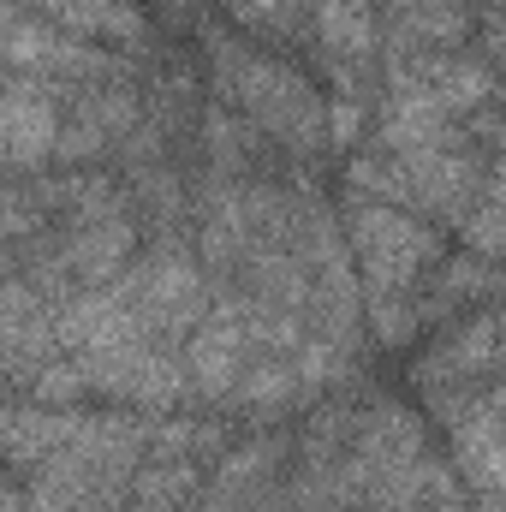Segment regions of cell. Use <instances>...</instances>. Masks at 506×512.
Segmentation results:
<instances>
[{
    "mask_svg": "<svg viewBox=\"0 0 506 512\" xmlns=\"http://www.w3.org/2000/svg\"><path fill=\"white\" fill-rule=\"evenodd\" d=\"M6 54H12V66H60V72H90V66H102V54H90L84 42H66V36L42 30L36 18H12Z\"/></svg>",
    "mask_w": 506,
    "mask_h": 512,
    "instance_id": "277c9868",
    "label": "cell"
},
{
    "mask_svg": "<svg viewBox=\"0 0 506 512\" xmlns=\"http://www.w3.org/2000/svg\"><path fill=\"white\" fill-rule=\"evenodd\" d=\"M501 334H506V310H501Z\"/></svg>",
    "mask_w": 506,
    "mask_h": 512,
    "instance_id": "30bf717a",
    "label": "cell"
},
{
    "mask_svg": "<svg viewBox=\"0 0 506 512\" xmlns=\"http://www.w3.org/2000/svg\"><path fill=\"white\" fill-rule=\"evenodd\" d=\"M393 24L423 36V42H453L465 36V12L459 0H393Z\"/></svg>",
    "mask_w": 506,
    "mask_h": 512,
    "instance_id": "ba28073f",
    "label": "cell"
},
{
    "mask_svg": "<svg viewBox=\"0 0 506 512\" xmlns=\"http://www.w3.org/2000/svg\"><path fill=\"white\" fill-rule=\"evenodd\" d=\"M298 12V0H233V18L251 30H286Z\"/></svg>",
    "mask_w": 506,
    "mask_h": 512,
    "instance_id": "9c48e42d",
    "label": "cell"
},
{
    "mask_svg": "<svg viewBox=\"0 0 506 512\" xmlns=\"http://www.w3.org/2000/svg\"><path fill=\"white\" fill-rule=\"evenodd\" d=\"M346 227H352V251L364 262V280H370L376 304L411 292L429 274V262L441 256V239L423 221H411L405 209H387V203H352Z\"/></svg>",
    "mask_w": 506,
    "mask_h": 512,
    "instance_id": "6da1fadb",
    "label": "cell"
},
{
    "mask_svg": "<svg viewBox=\"0 0 506 512\" xmlns=\"http://www.w3.org/2000/svg\"><path fill=\"white\" fill-rule=\"evenodd\" d=\"M48 143H54V102H48V90L12 78V90H6V155L24 167V161L48 155Z\"/></svg>",
    "mask_w": 506,
    "mask_h": 512,
    "instance_id": "3957f363",
    "label": "cell"
},
{
    "mask_svg": "<svg viewBox=\"0 0 506 512\" xmlns=\"http://www.w3.org/2000/svg\"><path fill=\"white\" fill-rule=\"evenodd\" d=\"M245 346H251V334H245V310L239 304H221L197 334H191V382L203 387V393H227V387H239V370H245Z\"/></svg>",
    "mask_w": 506,
    "mask_h": 512,
    "instance_id": "7a4b0ae2",
    "label": "cell"
},
{
    "mask_svg": "<svg viewBox=\"0 0 506 512\" xmlns=\"http://www.w3.org/2000/svg\"><path fill=\"white\" fill-rule=\"evenodd\" d=\"M42 12L84 30V36H120V42L143 36V18H137L131 0H42Z\"/></svg>",
    "mask_w": 506,
    "mask_h": 512,
    "instance_id": "8992f818",
    "label": "cell"
},
{
    "mask_svg": "<svg viewBox=\"0 0 506 512\" xmlns=\"http://www.w3.org/2000/svg\"><path fill=\"white\" fill-rule=\"evenodd\" d=\"M197 465L191 459H149L126 489V512H179L197 495Z\"/></svg>",
    "mask_w": 506,
    "mask_h": 512,
    "instance_id": "5b68a950",
    "label": "cell"
},
{
    "mask_svg": "<svg viewBox=\"0 0 506 512\" xmlns=\"http://www.w3.org/2000/svg\"><path fill=\"white\" fill-rule=\"evenodd\" d=\"M316 30L334 54H370L376 48L370 0H316Z\"/></svg>",
    "mask_w": 506,
    "mask_h": 512,
    "instance_id": "52a82bcc",
    "label": "cell"
}]
</instances>
